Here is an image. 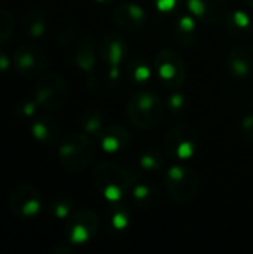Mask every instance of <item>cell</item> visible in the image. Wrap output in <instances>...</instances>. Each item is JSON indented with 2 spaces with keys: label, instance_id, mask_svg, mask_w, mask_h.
Instances as JSON below:
<instances>
[{
  "label": "cell",
  "instance_id": "e0dca14e",
  "mask_svg": "<svg viewBox=\"0 0 253 254\" xmlns=\"http://www.w3.org/2000/svg\"><path fill=\"white\" fill-rule=\"evenodd\" d=\"M31 135L43 146L52 147L60 140V127L58 122L48 115L39 116L30 127Z\"/></svg>",
  "mask_w": 253,
  "mask_h": 254
},
{
  "label": "cell",
  "instance_id": "484cf974",
  "mask_svg": "<svg viewBox=\"0 0 253 254\" xmlns=\"http://www.w3.org/2000/svg\"><path fill=\"white\" fill-rule=\"evenodd\" d=\"M49 210H51V214L58 219V220H67L70 217V214L75 211L73 208V202L72 199L66 198V196H58L55 198L51 205H49Z\"/></svg>",
  "mask_w": 253,
  "mask_h": 254
},
{
  "label": "cell",
  "instance_id": "83f0119b",
  "mask_svg": "<svg viewBox=\"0 0 253 254\" xmlns=\"http://www.w3.org/2000/svg\"><path fill=\"white\" fill-rule=\"evenodd\" d=\"M167 109L173 113V115H177V113H182L185 106H186V98L185 95L180 92V91H173L169 97H167Z\"/></svg>",
  "mask_w": 253,
  "mask_h": 254
},
{
  "label": "cell",
  "instance_id": "7c38bea8",
  "mask_svg": "<svg viewBox=\"0 0 253 254\" xmlns=\"http://www.w3.org/2000/svg\"><path fill=\"white\" fill-rule=\"evenodd\" d=\"M128 52V46L122 36L116 33L106 34L98 46L101 61L107 65L109 71H119V65L124 63Z\"/></svg>",
  "mask_w": 253,
  "mask_h": 254
},
{
  "label": "cell",
  "instance_id": "8992f818",
  "mask_svg": "<svg viewBox=\"0 0 253 254\" xmlns=\"http://www.w3.org/2000/svg\"><path fill=\"white\" fill-rule=\"evenodd\" d=\"M154 70L160 82L170 89H177L185 83L186 65L183 58L173 49H161L154 60Z\"/></svg>",
  "mask_w": 253,
  "mask_h": 254
},
{
  "label": "cell",
  "instance_id": "d4e9b609",
  "mask_svg": "<svg viewBox=\"0 0 253 254\" xmlns=\"http://www.w3.org/2000/svg\"><path fill=\"white\" fill-rule=\"evenodd\" d=\"M164 156L157 149H148L145 150L139 158V165L142 170L148 173H158L164 168Z\"/></svg>",
  "mask_w": 253,
  "mask_h": 254
},
{
  "label": "cell",
  "instance_id": "ac0fdd59",
  "mask_svg": "<svg viewBox=\"0 0 253 254\" xmlns=\"http://www.w3.org/2000/svg\"><path fill=\"white\" fill-rule=\"evenodd\" d=\"M173 36L183 48H191L197 40V19L192 15L183 13L173 24Z\"/></svg>",
  "mask_w": 253,
  "mask_h": 254
},
{
  "label": "cell",
  "instance_id": "f546056e",
  "mask_svg": "<svg viewBox=\"0 0 253 254\" xmlns=\"http://www.w3.org/2000/svg\"><path fill=\"white\" fill-rule=\"evenodd\" d=\"M240 131H242V137L248 143H253V115H248L243 118L240 124Z\"/></svg>",
  "mask_w": 253,
  "mask_h": 254
},
{
  "label": "cell",
  "instance_id": "603a6c76",
  "mask_svg": "<svg viewBox=\"0 0 253 254\" xmlns=\"http://www.w3.org/2000/svg\"><path fill=\"white\" fill-rule=\"evenodd\" d=\"M131 225L130 213L119 205H115L110 208L107 216V228L113 234H124Z\"/></svg>",
  "mask_w": 253,
  "mask_h": 254
},
{
  "label": "cell",
  "instance_id": "7402d4cb",
  "mask_svg": "<svg viewBox=\"0 0 253 254\" xmlns=\"http://www.w3.org/2000/svg\"><path fill=\"white\" fill-rule=\"evenodd\" d=\"M128 76L136 85H146L152 77V68L146 58L136 57L128 64Z\"/></svg>",
  "mask_w": 253,
  "mask_h": 254
},
{
  "label": "cell",
  "instance_id": "4fadbf2b",
  "mask_svg": "<svg viewBox=\"0 0 253 254\" xmlns=\"http://www.w3.org/2000/svg\"><path fill=\"white\" fill-rule=\"evenodd\" d=\"M227 70L234 79L253 77V46L242 43L231 49L227 57Z\"/></svg>",
  "mask_w": 253,
  "mask_h": 254
},
{
  "label": "cell",
  "instance_id": "44dd1931",
  "mask_svg": "<svg viewBox=\"0 0 253 254\" xmlns=\"http://www.w3.org/2000/svg\"><path fill=\"white\" fill-rule=\"evenodd\" d=\"M130 193H131V198H133L134 204L137 207H140V208L151 207L158 199V189L154 185H151L149 182L140 180L139 177L134 182Z\"/></svg>",
  "mask_w": 253,
  "mask_h": 254
},
{
  "label": "cell",
  "instance_id": "2e32d148",
  "mask_svg": "<svg viewBox=\"0 0 253 254\" xmlns=\"http://www.w3.org/2000/svg\"><path fill=\"white\" fill-rule=\"evenodd\" d=\"M224 25L228 34L237 40H245L253 33V22L249 16L242 9H228L225 18H224Z\"/></svg>",
  "mask_w": 253,
  "mask_h": 254
},
{
  "label": "cell",
  "instance_id": "3957f363",
  "mask_svg": "<svg viewBox=\"0 0 253 254\" xmlns=\"http://www.w3.org/2000/svg\"><path fill=\"white\" fill-rule=\"evenodd\" d=\"M95 152V143L88 134H70L58 147V161L64 170L79 173L92 162Z\"/></svg>",
  "mask_w": 253,
  "mask_h": 254
},
{
  "label": "cell",
  "instance_id": "4316f807",
  "mask_svg": "<svg viewBox=\"0 0 253 254\" xmlns=\"http://www.w3.org/2000/svg\"><path fill=\"white\" fill-rule=\"evenodd\" d=\"M13 16L9 10L0 9V46L4 45L13 33Z\"/></svg>",
  "mask_w": 253,
  "mask_h": 254
},
{
  "label": "cell",
  "instance_id": "9c48e42d",
  "mask_svg": "<svg viewBox=\"0 0 253 254\" xmlns=\"http://www.w3.org/2000/svg\"><path fill=\"white\" fill-rule=\"evenodd\" d=\"M98 229V217L89 208L75 210L66 223L67 241L76 246L86 244Z\"/></svg>",
  "mask_w": 253,
  "mask_h": 254
},
{
  "label": "cell",
  "instance_id": "ffe728a7",
  "mask_svg": "<svg viewBox=\"0 0 253 254\" xmlns=\"http://www.w3.org/2000/svg\"><path fill=\"white\" fill-rule=\"evenodd\" d=\"M21 25H22L24 33L30 39H39L46 31L45 13L40 12L39 9H28L21 18Z\"/></svg>",
  "mask_w": 253,
  "mask_h": 254
},
{
  "label": "cell",
  "instance_id": "5b68a950",
  "mask_svg": "<svg viewBox=\"0 0 253 254\" xmlns=\"http://www.w3.org/2000/svg\"><path fill=\"white\" fill-rule=\"evenodd\" d=\"M166 155L173 161H188L197 150V131L188 124H176L164 138Z\"/></svg>",
  "mask_w": 253,
  "mask_h": 254
},
{
  "label": "cell",
  "instance_id": "d6986e66",
  "mask_svg": "<svg viewBox=\"0 0 253 254\" xmlns=\"http://www.w3.org/2000/svg\"><path fill=\"white\" fill-rule=\"evenodd\" d=\"M95 61H97V54H95V42L92 37L84 39L75 54V63L76 65L86 74L88 83L92 77L94 68H95Z\"/></svg>",
  "mask_w": 253,
  "mask_h": 254
},
{
  "label": "cell",
  "instance_id": "52a82bcc",
  "mask_svg": "<svg viewBox=\"0 0 253 254\" xmlns=\"http://www.w3.org/2000/svg\"><path fill=\"white\" fill-rule=\"evenodd\" d=\"M66 97L67 86L64 79L57 73H46L37 80L33 100L43 110H55L64 104Z\"/></svg>",
  "mask_w": 253,
  "mask_h": 254
},
{
  "label": "cell",
  "instance_id": "4dcf8cb0",
  "mask_svg": "<svg viewBox=\"0 0 253 254\" xmlns=\"http://www.w3.org/2000/svg\"><path fill=\"white\" fill-rule=\"evenodd\" d=\"M37 107H39V106H37V103H36L34 100L22 101V103H19V106H18V115H19L21 118H30V116L34 115V112H36Z\"/></svg>",
  "mask_w": 253,
  "mask_h": 254
},
{
  "label": "cell",
  "instance_id": "5bb4252c",
  "mask_svg": "<svg viewBox=\"0 0 253 254\" xmlns=\"http://www.w3.org/2000/svg\"><path fill=\"white\" fill-rule=\"evenodd\" d=\"M113 21L125 31H140L146 24V10L139 3H121L113 10Z\"/></svg>",
  "mask_w": 253,
  "mask_h": 254
},
{
  "label": "cell",
  "instance_id": "9a60e30c",
  "mask_svg": "<svg viewBox=\"0 0 253 254\" xmlns=\"http://www.w3.org/2000/svg\"><path fill=\"white\" fill-rule=\"evenodd\" d=\"M100 146L106 153H119L130 147L131 134L122 125H109L104 127L100 134Z\"/></svg>",
  "mask_w": 253,
  "mask_h": 254
},
{
  "label": "cell",
  "instance_id": "8fae6325",
  "mask_svg": "<svg viewBox=\"0 0 253 254\" xmlns=\"http://www.w3.org/2000/svg\"><path fill=\"white\" fill-rule=\"evenodd\" d=\"M186 7L198 22L206 25L222 22L228 12L225 0H186Z\"/></svg>",
  "mask_w": 253,
  "mask_h": 254
},
{
  "label": "cell",
  "instance_id": "ba28073f",
  "mask_svg": "<svg viewBox=\"0 0 253 254\" xmlns=\"http://www.w3.org/2000/svg\"><path fill=\"white\" fill-rule=\"evenodd\" d=\"M13 67L22 77H36L43 73L48 64V54L34 43L21 45L13 54Z\"/></svg>",
  "mask_w": 253,
  "mask_h": 254
},
{
  "label": "cell",
  "instance_id": "6da1fadb",
  "mask_svg": "<svg viewBox=\"0 0 253 254\" xmlns=\"http://www.w3.org/2000/svg\"><path fill=\"white\" fill-rule=\"evenodd\" d=\"M137 176L128 168L112 162L103 161L97 164L92 171V183L95 189L109 201L119 202L130 193Z\"/></svg>",
  "mask_w": 253,
  "mask_h": 254
},
{
  "label": "cell",
  "instance_id": "d6a6232c",
  "mask_svg": "<svg viewBox=\"0 0 253 254\" xmlns=\"http://www.w3.org/2000/svg\"><path fill=\"white\" fill-rule=\"evenodd\" d=\"M95 3H98V4H101V6H107V4H112L115 0H94Z\"/></svg>",
  "mask_w": 253,
  "mask_h": 254
},
{
  "label": "cell",
  "instance_id": "f1b7e54d",
  "mask_svg": "<svg viewBox=\"0 0 253 254\" xmlns=\"http://www.w3.org/2000/svg\"><path fill=\"white\" fill-rule=\"evenodd\" d=\"M154 4H155V7L158 9L160 13L170 15L179 7L180 0H154Z\"/></svg>",
  "mask_w": 253,
  "mask_h": 254
},
{
  "label": "cell",
  "instance_id": "1f68e13d",
  "mask_svg": "<svg viewBox=\"0 0 253 254\" xmlns=\"http://www.w3.org/2000/svg\"><path fill=\"white\" fill-rule=\"evenodd\" d=\"M13 64V61H10L9 55L4 54V51H0V73H4L6 70H9V67Z\"/></svg>",
  "mask_w": 253,
  "mask_h": 254
},
{
  "label": "cell",
  "instance_id": "836d02e7",
  "mask_svg": "<svg viewBox=\"0 0 253 254\" xmlns=\"http://www.w3.org/2000/svg\"><path fill=\"white\" fill-rule=\"evenodd\" d=\"M243 1H245L249 7H252L253 9V0H243Z\"/></svg>",
  "mask_w": 253,
  "mask_h": 254
},
{
  "label": "cell",
  "instance_id": "cb8c5ba5",
  "mask_svg": "<svg viewBox=\"0 0 253 254\" xmlns=\"http://www.w3.org/2000/svg\"><path fill=\"white\" fill-rule=\"evenodd\" d=\"M82 124V129L85 134H88L89 137H100V134L104 129L103 125V115L98 109H89L82 115L81 119Z\"/></svg>",
  "mask_w": 253,
  "mask_h": 254
},
{
  "label": "cell",
  "instance_id": "277c9868",
  "mask_svg": "<svg viewBox=\"0 0 253 254\" xmlns=\"http://www.w3.org/2000/svg\"><path fill=\"white\" fill-rule=\"evenodd\" d=\"M164 185L169 196L179 202L188 204L194 201L200 190V177L197 171L186 165H173L164 176Z\"/></svg>",
  "mask_w": 253,
  "mask_h": 254
},
{
  "label": "cell",
  "instance_id": "30bf717a",
  "mask_svg": "<svg viewBox=\"0 0 253 254\" xmlns=\"http://www.w3.org/2000/svg\"><path fill=\"white\" fill-rule=\"evenodd\" d=\"M43 207L39 190L31 185L16 186L9 196V208L19 219L36 217Z\"/></svg>",
  "mask_w": 253,
  "mask_h": 254
},
{
  "label": "cell",
  "instance_id": "7a4b0ae2",
  "mask_svg": "<svg viewBox=\"0 0 253 254\" xmlns=\"http://www.w3.org/2000/svg\"><path fill=\"white\" fill-rule=\"evenodd\" d=\"M127 118L137 129H154L164 118V103L157 92L140 88L128 100Z\"/></svg>",
  "mask_w": 253,
  "mask_h": 254
}]
</instances>
